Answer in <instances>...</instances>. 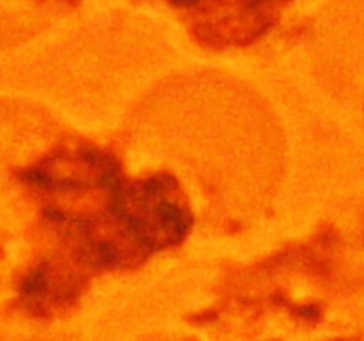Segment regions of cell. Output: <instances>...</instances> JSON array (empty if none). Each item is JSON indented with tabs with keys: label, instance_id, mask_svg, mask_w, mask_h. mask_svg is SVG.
Masks as SVG:
<instances>
[{
	"label": "cell",
	"instance_id": "2",
	"mask_svg": "<svg viewBox=\"0 0 364 341\" xmlns=\"http://www.w3.org/2000/svg\"><path fill=\"white\" fill-rule=\"evenodd\" d=\"M191 14L194 28L210 43H247L272 27L288 0H167Z\"/></svg>",
	"mask_w": 364,
	"mask_h": 341
},
{
	"label": "cell",
	"instance_id": "1",
	"mask_svg": "<svg viewBox=\"0 0 364 341\" xmlns=\"http://www.w3.org/2000/svg\"><path fill=\"white\" fill-rule=\"evenodd\" d=\"M92 212L55 205L43 210L46 222L71 245L73 261L85 270H119L187 238L192 213L178 181L169 174L127 180L123 170L102 185Z\"/></svg>",
	"mask_w": 364,
	"mask_h": 341
}]
</instances>
